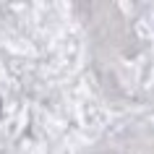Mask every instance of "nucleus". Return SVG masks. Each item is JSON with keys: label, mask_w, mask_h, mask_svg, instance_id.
<instances>
[{"label": "nucleus", "mask_w": 154, "mask_h": 154, "mask_svg": "<svg viewBox=\"0 0 154 154\" xmlns=\"http://www.w3.org/2000/svg\"><path fill=\"white\" fill-rule=\"evenodd\" d=\"M0 115H3V102H0Z\"/></svg>", "instance_id": "obj_1"}]
</instances>
